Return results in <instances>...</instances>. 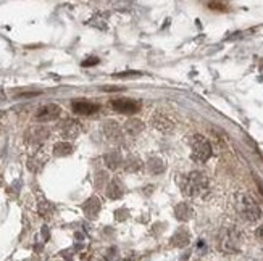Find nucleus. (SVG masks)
<instances>
[{
  "instance_id": "11",
  "label": "nucleus",
  "mask_w": 263,
  "mask_h": 261,
  "mask_svg": "<svg viewBox=\"0 0 263 261\" xmlns=\"http://www.w3.org/2000/svg\"><path fill=\"white\" fill-rule=\"evenodd\" d=\"M47 135H49L47 129L42 126H37V128H33L31 130H28L26 139L33 144H39V142H44V140L47 139Z\"/></svg>"
},
{
  "instance_id": "21",
  "label": "nucleus",
  "mask_w": 263,
  "mask_h": 261,
  "mask_svg": "<svg viewBox=\"0 0 263 261\" xmlns=\"http://www.w3.org/2000/svg\"><path fill=\"white\" fill-rule=\"evenodd\" d=\"M209 7H210L211 10H225L226 5L221 3V2H209Z\"/></svg>"
},
{
  "instance_id": "22",
  "label": "nucleus",
  "mask_w": 263,
  "mask_h": 261,
  "mask_svg": "<svg viewBox=\"0 0 263 261\" xmlns=\"http://www.w3.org/2000/svg\"><path fill=\"white\" fill-rule=\"evenodd\" d=\"M97 63H99L97 57H90V58L86 60V62H83V66H94V65H97Z\"/></svg>"
},
{
  "instance_id": "13",
  "label": "nucleus",
  "mask_w": 263,
  "mask_h": 261,
  "mask_svg": "<svg viewBox=\"0 0 263 261\" xmlns=\"http://www.w3.org/2000/svg\"><path fill=\"white\" fill-rule=\"evenodd\" d=\"M124 130L128 132L129 135H133V137H136L138 134H140L144 130V123L140 121V119L138 118H131L126 121L124 124Z\"/></svg>"
},
{
  "instance_id": "10",
  "label": "nucleus",
  "mask_w": 263,
  "mask_h": 261,
  "mask_svg": "<svg viewBox=\"0 0 263 261\" xmlns=\"http://www.w3.org/2000/svg\"><path fill=\"white\" fill-rule=\"evenodd\" d=\"M58 130L62 132L63 137H68V139H73L76 137L79 132H81V126L78 121H73V119H67V121H63L60 124Z\"/></svg>"
},
{
  "instance_id": "20",
  "label": "nucleus",
  "mask_w": 263,
  "mask_h": 261,
  "mask_svg": "<svg viewBox=\"0 0 263 261\" xmlns=\"http://www.w3.org/2000/svg\"><path fill=\"white\" fill-rule=\"evenodd\" d=\"M73 152V145L70 142H58L55 144L53 147V153L57 155V157H67V155H70Z\"/></svg>"
},
{
  "instance_id": "12",
  "label": "nucleus",
  "mask_w": 263,
  "mask_h": 261,
  "mask_svg": "<svg viewBox=\"0 0 263 261\" xmlns=\"http://www.w3.org/2000/svg\"><path fill=\"white\" fill-rule=\"evenodd\" d=\"M194 214V210L191 208V205L188 202H181L179 205H176L175 208V216L179 221H189Z\"/></svg>"
},
{
  "instance_id": "15",
  "label": "nucleus",
  "mask_w": 263,
  "mask_h": 261,
  "mask_svg": "<svg viewBox=\"0 0 263 261\" xmlns=\"http://www.w3.org/2000/svg\"><path fill=\"white\" fill-rule=\"evenodd\" d=\"M171 240H173V245H176V247H186L191 240V235L186 229H179L176 230V234L173 235Z\"/></svg>"
},
{
  "instance_id": "2",
  "label": "nucleus",
  "mask_w": 263,
  "mask_h": 261,
  "mask_svg": "<svg viewBox=\"0 0 263 261\" xmlns=\"http://www.w3.org/2000/svg\"><path fill=\"white\" fill-rule=\"evenodd\" d=\"M236 210L245 223H257L262 218V208L249 194H239L236 197Z\"/></svg>"
},
{
  "instance_id": "1",
  "label": "nucleus",
  "mask_w": 263,
  "mask_h": 261,
  "mask_svg": "<svg viewBox=\"0 0 263 261\" xmlns=\"http://www.w3.org/2000/svg\"><path fill=\"white\" fill-rule=\"evenodd\" d=\"M181 189L186 197L199 198L209 190V178L200 171H192L181 180Z\"/></svg>"
},
{
  "instance_id": "4",
  "label": "nucleus",
  "mask_w": 263,
  "mask_h": 261,
  "mask_svg": "<svg viewBox=\"0 0 263 261\" xmlns=\"http://www.w3.org/2000/svg\"><path fill=\"white\" fill-rule=\"evenodd\" d=\"M241 242H242V237L239 234V230L232 229V228H228L221 232V237H220V245L221 248L225 250L228 253H232V252H237L241 247Z\"/></svg>"
},
{
  "instance_id": "16",
  "label": "nucleus",
  "mask_w": 263,
  "mask_h": 261,
  "mask_svg": "<svg viewBox=\"0 0 263 261\" xmlns=\"http://www.w3.org/2000/svg\"><path fill=\"white\" fill-rule=\"evenodd\" d=\"M123 162H124V160H123V157H121L118 152H110V153L105 155V163H107V166H108L110 169L120 168Z\"/></svg>"
},
{
  "instance_id": "7",
  "label": "nucleus",
  "mask_w": 263,
  "mask_h": 261,
  "mask_svg": "<svg viewBox=\"0 0 263 261\" xmlns=\"http://www.w3.org/2000/svg\"><path fill=\"white\" fill-rule=\"evenodd\" d=\"M150 123L157 130H160V132L163 134H168L175 129V123L163 113H155L154 116L150 118Z\"/></svg>"
},
{
  "instance_id": "23",
  "label": "nucleus",
  "mask_w": 263,
  "mask_h": 261,
  "mask_svg": "<svg viewBox=\"0 0 263 261\" xmlns=\"http://www.w3.org/2000/svg\"><path fill=\"white\" fill-rule=\"evenodd\" d=\"M257 185H259V189H260V192H262V195H263V182L260 179H257Z\"/></svg>"
},
{
  "instance_id": "24",
  "label": "nucleus",
  "mask_w": 263,
  "mask_h": 261,
  "mask_svg": "<svg viewBox=\"0 0 263 261\" xmlns=\"http://www.w3.org/2000/svg\"><path fill=\"white\" fill-rule=\"evenodd\" d=\"M259 235H260V237L263 239V226H262V228L259 229Z\"/></svg>"
},
{
  "instance_id": "3",
  "label": "nucleus",
  "mask_w": 263,
  "mask_h": 261,
  "mask_svg": "<svg viewBox=\"0 0 263 261\" xmlns=\"http://www.w3.org/2000/svg\"><path fill=\"white\" fill-rule=\"evenodd\" d=\"M213 150H211L210 142L204 135L195 134L191 137V158L197 163H205L211 157Z\"/></svg>"
},
{
  "instance_id": "19",
  "label": "nucleus",
  "mask_w": 263,
  "mask_h": 261,
  "mask_svg": "<svg viewBox=\"0 0 263 261\" xmlns=\"http://www.w3.org/2000/svg\"><path fill=\"white\" fill-rule=\"evenodd\" d=\"M124 169L126 171H129V173H138L140 168H142V162H140V158L139 157H129V158H126L124 162Z\"/></svg>"
},
{
  "instance_id": "8",
  "label": "nucleus",
  "mask_w": 263,
  "mask_h": 261,
  "mask_svg": "<svg viewBox=\"0 0 263 261\" xmlns=\"http://www.w3.org/2000/svg\"><path fill=\"white\" fill-rule=\"evenodd\" d=\"M71 110L76 114H84V116H89V114L97 113L100 107L97 103L89 102V100H74L71 103Z\"/></svg>"
},
{
  "instance_id": "6",
  "label": "nucleus",
  "mask_w": 263,
  "mask_h": 261,
  "mask_svg": "<svg viewBox=\"0 0 263 261\" xmlns=\"http://www.w3.org/2000/svg\"><path fill=\"white\" fill-rule=\"evenodd\" d=\"M112 108L118 113H124V114H133L136 112H139L140 103L136 102L133 98H115L112 100Z\"/></svg>"
},
{
  "instance_id": "14",
  "label": "nucleus",
  "mask_w": 263,
  "mask_h": 261,
  "mask_svg": "<svg viewBox=\"0 0 263 261\" xmlns=\"http://www.w3.org/2000/svg\"><path fill=\"white\" fill-rule=\"evenodd\" d=\"M147 169H149L150 174L158 176V174H161L166 169V164H165V162L161 158L154 157V158H150L149 162H147Z\"/></svg>"
},
{
  "instance_id": "5",
  "label": "nucleus",
  "mask_w": 263,
  "mask_h": 261,
  "mask_svg": "<svg viewBox=\"0 0 263 261\" xmlns=\"http://www.w3.org/2000/svg\"><path fill=\"white\" fill-rule=\"evenodd\" d=\"M62 114V108L55 103H47L44 107H40L36 112V121L39 123H49V121H55V119L60 118Z\"/></svg>"
},
{
  "instance_id": "9",
  "label": "nucleus",
  "mask_w": 263,
  "mask_h": 261,
  "mask_svg": "<svg viewBox=\"0 0 263 261\" xmlns=\"http://www.w3.org/2000/svg\"><path fill=\"white\" fill-rule=\"evenodd\" d=\"M123 130L120 128V124L116 121H107L104 124V134L107 135V139L113 140V142H120L123 137Z\"/></svg>"
},
{
  "instance_id": "17",
  "label": "nucleus",
  "mask_w": 263,
  "mask_h": 261,
  "mask_svg": "<svg viewBox=\"0 0 263 261\" xmlns=\"http://www.w3.org/2000/svg\"><path fill=\"white\" fill-rule=\"evenodd\" d=\"M84 212H86V214H88L89 218H94L95 214L99 213V210H100V202H99V198H95V197H92V198H89L88 202L84 203Z\"/></svg>"
},
{
  "instance_id": "18",
  "label": "nucleus",
  "mask_w": 263,
  "mask_h": 261,
  "mask_svg": "<svg viewBox=\"0 0 263 261\" xmlns=\"http://www.w3.org/2000/svg\"><path fill=\"white\" fill-rule=\"evenodd\" d=\"M107 195H108V198H112V200L121 198V195H123V187H121L120 180L115 179V180H112V182L108 184Z\"/></svg>"
}]
</instances>
